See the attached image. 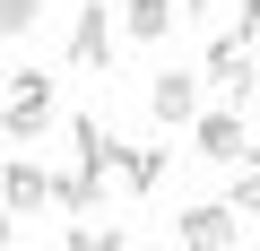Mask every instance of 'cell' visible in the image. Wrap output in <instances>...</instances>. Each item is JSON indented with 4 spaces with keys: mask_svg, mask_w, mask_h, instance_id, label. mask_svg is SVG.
Wrapping results in <instances>:
<instances>
[{
    "mask_svg": "<svg viewBox=\"0 0 260 251\" xmlns=\"http://www.w3.org/2000/svg\"><path fill=\"white\" fill-rule=\"evenodd\" d=\"M0 87H9V113H0V139H44V121H52V78L44 69H9V78H0Z\"/></svg>",
    "mask_w": 260,
    "mask_h": 251,
    "instance_id": "6da1fadb",
    "label": "cell"
},
{
    "mask_svg": "<svg viewBox=\"0 0 260 251\" xmlns=\"http://www.w3.org/2000/svg\"><path fill=\"white\" fill-rule=\"evenodd\" d=\"M174 242H191V251H234V242H243V208H234V199H200V208L174 217Z\"/></svg>",
    "mask_w": 260,
    "mask_h": 251,
    "instance_id": "7a4b0ae2",
    "label": "cell"
},
{
    "mask_svg": "<svg viewBox=\"0 0 260 251\" xmlns=\"http://www.w3.org/2000/svg\"><path fill=\"white\" fill-rule=\"evenodd\" d=\"M200 78H217L234 104H251V87H260V61H251V35H217L208 52H200Z\"/></svg>",
    "mask_w": 260,
    "mask_h": 251,
    "instance_id": "3957f363",
    "label": "cell"
},
{
    "mask_svg": "<svg viewBox=\"0 0 260 251\" xmlns=\"http://www.w3.org/2000/svg\"><path fill=\"white\" fill-rule=\"evenodd\" d=\"M148 113L165 121V130H191V121H200V69H156Z\"/></svg>",
    "mask_w": 260,
    "mask_h": 251,
    "instance_id": "277c9868",
    "label": "cell"
},
{
    "mask_svg": "<svg viewBox=\"0 0 260 251\" xmlns=\"http://www.w3.org/2000/svg\"><path fill=\"white\" fill-rule=\"evenodd\" d=\"M113 9H104V0H87V9H78V26H70V69H113Z\"/></svg>",
    "mask_w": 260,
    "mask_h": 251,
    "instance_id": "5b68a950",
    "label": "cell"
},
{
    "mask_svg": "<svg viewBox=\"0 0 260 251\" xmlns=\"http://www.w3.org/2000/svg\"><path fill=\"white\" fill-rule=\"evenodd\" d=\"M0 199H9L18 217H35V208H52V173L35 156H9V165H0Z\"/></svg>",
    "mask_w": 260,
    "mask_h": 251,
    "instance_id": "8992f818",
    "label": "cell"
},
{
    "mask_svg": "<svg viewBox=\"0 0 260 251\" xmlns=\"http://www.w3.org/2000/svg\"><path fill=\"white\" fill-rule=\"evenodd\" d=\"M191 148H200L208 165H234V156L251 148V139H243V113H200V121H191Z\"/></svg>",
    "mask_w": 260,
    "mask_h": 251,
    "instance_id": "52a82bcc",
    "label": "cell"
},
{
    "mask_svg": "<svg viewBox=\"0 0 260 251\" xmlns=\"http://www.w3.org/2000/svg\"><path fill=\"white\" fill-rule=\"evenodd\" d=\"M70 148H78V165H87V173H113V165H121V139L104 130L95 113H70Z\"/></svg>",
    "mask_w": 260,
    "mask_h": 251,
    "instance_id": "ba28073f",
    "label": "cell"
},
{
    "mask_svg": "<svg viewBox=\"0 0 260 251\" xmlns=\"http://www.w3.org/2000/svg\"><path fill=\"white\" fill-rule=\"evenodd\" d=\"M182 18H174V0H121V35L130 44H165Z\"/></svg>",
    "mask_w": 260,
    "mask_h": 251,
    "instance_id": "9c48e42d",
    "label": "cell"
},
{
    "mask_svg": "<svg viewBox=\"0 0 260 251\" xmlns=\"http://www.w3.org/2000/svg\"><path fill=\"white\" fill-rule=\"evenodd\" d=\"M113 173H121V191H130V199H156V182H165V148H121V165H113Z\"/></svg>",
    "mask_w": 260,
    "mask_h": 251,
    "instance_id": "30bf717a",
    "label": "cell"
},
{
    "mask_svg": "<svg viewBox=\"0 0 260 251\" xmlns=\"http://www.w3.org/2000/svg\"><path fill=\"white\" fill-rule=\"evenodd\" d=\"M95 191H104V173H87V165L52 173V208H61V217H87V208H95Z\"/></svg>",
    "mask_w": 260,
    "mask_h": 251,
    "instance_id": "8fae6325",
    "label": "cell"
},
{
    "mask_svg": "<svg viewBox=\"0 0 260 251\" xmlns=\"http://www.w3.org/2000/svg\"><path fill=\"white\" fill-rule=\"evenodd\" d=\"M225 199H234L243 217H260V139H251V148L234 156V191H225Z\"/></svg>",
    "mask_w": 260,
    "mask_h": 251,
    "instance_id": "7c38bea8",
    "label": "cell"
},
{
    "mask_svg": "<svg viewBox=\"0 0 260 251\" xmlns=\"http://www.w3.org/2000/svg\"><path fill=\"white\" fill-rule=\"evenodd\" d=\"M44 26V0H0V35H35Z\"/></svg>",
    "mask_w": 260,
    "mask_h": 251,
    "instance_id": "4fadbf2b",
    "label": "cell"
},
{
    "mask_svg": "<svg viewBox=\"0 0 260 251\" xmlns=\"http://www.w3.org/2000/svg\"><path fill=\"white\" fill-rule=\"evenodd\" d=\"M70 251H121V225H78Z\"/></svg>",
    "mask_w": 260,
    "mask_h": 251,
    "instance_id": "5bb4252c",
    "label": "cell"
},
{
    "mask_svg": "<svg viewBox=\"0 0 260 251\" xmlns=\"http://www.w3.org/2000/svg\"><path fill=\"white\" fill-rule=\"evenodd\" d=\"M234 35H251V44H260V0H243V26H234Z\"/></svg>",
    "mask_w": 260,
    "mask_h": 251,
    "instance_id": "9a60e30c",
    "label": "cell"
},
{
    "mask_svg": "<svg viewBox=\"0 0 260 251\" xmlns=\"http://www.w3.org/2000/svg\"><path fill=\"white\" fill-rule=\"evenodd\" d=\"M174 18H208V0H174Z\"/></svg>",
    "mask_w": 260,
    "mask_h": 251,
    "instance_id": "2e32d148",
    "label": "cell"
},
{
    "mask_svg": "<svg viewBox=\"0 0 260 251\" xmlns=\"http://www.w3.org/2000/svg\"><path fill=\"white\" fill-rule=\"evenodd\" d=\"M9 217H18V208H9V199H0V242H9V234H18V225H9Z\"/></svg>",
    "mask_w": 260,
    "mask_h": 251,
    "instance_id": "e0dca14e",
    "label": "cell"
},
{
    "mask_svg": "<svg viewBox=\"0 0 260 251\" xmlns=\"http://www.w3.org/2000/svg\"><path fill=\"white\" fill-rule=\"evenodd\" d=\"M0 113H9V87H0Z\"/></svg>",
    "mask_w": 260,
    "mask_h": 251,
    "instance_id": "ac0fdd59",
    "label": "cell"
}]
</instances>
